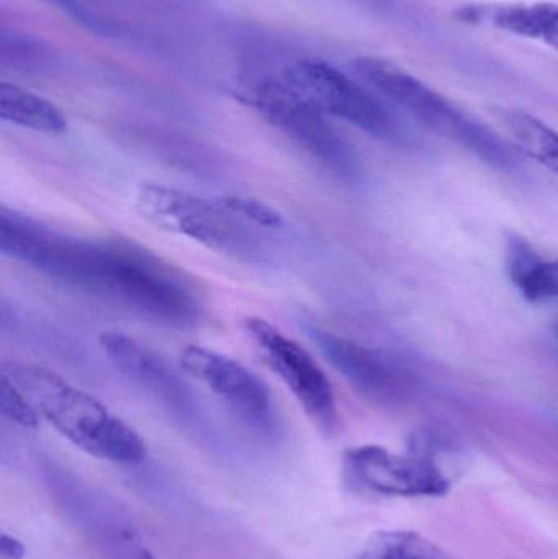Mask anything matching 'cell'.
<instances>
[{
	"mask_svg": "<svg viewBox=\"0 0 558 559\" xmlns=\"http://www.w3.org/2000/svg\"><path fill=\"white\" fill-rule=\"evenodd\" d=\"M0 251L48 278L153 321L190 325L200 318L202 305L186 275L130 242L62 235L2 206Z\"/></svg>",
	"mask_w": 558,
	"mask_h": 559,
	"instance_id": "obj_1",
	"label": "cell"
},
{
	"mask_svg": "<svg viewBox=\"0 0 558 559\" xmlns=\"http://www.w3.org/2000/svg\"><path fill=\"white\" fill-rule=\"evenodd\" d=\"M0 374L22 391L41 419L87 455L118 465H136L146 456V445L133 427L56 371L5 361Z\"/></svg>",
	"mask_w": 558,
	"mask_h": 559,
	"instance_id": "obj_2",
	"label": "cell"
},
{
	"mask_svg": "<svg viewBox=\"0 0 558 559\" xmlns=\"http://www.w3.org/2000/svg\"><path fill=\"white\" fill-rule=\"evenodd\" d=\"M353 69L369 87L376 88L377 94L412 115L423 127L464 147L487 166L501 173L520 167L513 147L497 131L405 69L372 56L357 58Z\"/></svg>",
	"mask_w": 558,
	"mask_h": 559,
	"instance_id": "obj_3",
	"label": "cell"
},
{
	"mask_svg": "<svg viewBox=\"0 0 558 559\" xmlns=\"http://www.w3.org/2000/svg\"><path fill=\"white\" fill-rule=\"evenodd\" d=\"M236 97L331 173L344 179L356 176L359 160L349 141L277 69L242 74Z\"/></svg>",
	"mask_w": 558,
	"mask_h": 559,
	"instance_id": "obj_4",
	"label": "cell"
},
{
	"mask_svg": "<svg viewBox=\"0 0 558 559\" xmlns=\"http://www.w3.org/2000/svg\"><path fill=\"white\" fill-rule=\"evenodd\" d=\"M281 78L328 117L341 118L393 146L418 144L416 134L392 107L334 66L314 58L288 59Z\"/></svg>",
	"mask_w": 558,
	"mask_h": 559,
	"instance_id": "obj_5",
	"label": "cell"
},
{
	"mask_svg": "<svg viewBox=\"0 0 558 559\" xmlns=\"http://www.w3.org/2000/svg\"><path fill=\"white\" fill-rule=\"evenodd\" d=\"M134 209L164 231L200 242L213 251L251 259L254 239L241 219L226 212L218 200H205L173 187L144 183L134 193Z\"/></svg>",
	"mask_w": 558,
	"mask_h": 559,
	"instance_id": "obj_6",
	"label": "cell"
},
{
	"mask_svg": "<svg viewBox=\"0 0 558 559\" xmlns=\"http://www.w3.org/2000/svg\"><path fill=\"white\" fill-rule=\"evenodd\" d=\"M444 447L431 437H422L406 455L379 445L354 447L343 456L344 478L354 489L372 495L439 498L451 489L438 460Z\"/></svg>",
	"mask_w": 558,
	"mask_h": 559,
	"instance_id": "obj_7",
	"label": "cell"
},
{
	"mask_svg": "<svg viewBox=\"0 0 558 559\" xmlns=\"http://www.w3.org/2000/svg\"><path fill=\"white\" fill-rule=\"evenodd\" d=\"M245 329L261 360L290 390L305 414L323 432H333L337 424L336 396L330 378L310 352L265 319L248 318Z\"/></svg>",
	"mask_w": 558,
	"mask_h": 559,
	"instance_id": "obj_8",
	"label": "cell"
},
{
	"mask_svg": "<svg viewBox=\"0 0 558 559\" xmlns=\"http://www.w3.org/2000/svg\"><path fill=\"white\" fill-rule=\"evenodd\" d=\"M179 361L190 377L222 397L249 426L259 430H271L274 427L271 391L245 365L200 345L182 348Z\"/></svg>",
	"mask_w": 558,
	"mask_h": 559,
	"instance_id": "obj_9",
	"label": "cell"
},
{
	"mask_svg": "<svg viewBox=\"0 0 558 559\" xmlns=\"http://www.w3.org/2000/svg\"><path fill=\"white\" fill-rule=\"evenodd\" d=\"M311 337L360 396L382 406L406 396L408 374L389 355L320 329L311 331Z\"/></svg>",
	"mask_w": 558,
	"mask_h": 559,
	"instance_id": "obj_10",
	"label": "cell"
},
{
	"mask_svg": "<svg viewBox=\"0 0 558 559\" xmlns=\"http://www.w3.org/2000/svg\"><path fill=\"white\" fill-rule=\"evenodd\" d=\"M353 2L422 39L426 46L435 48L438 55L444 56L449 62L458 66L462 71H474L477 74H488V72L495 74V72L504 71L501 62L495 61L484 52H478L480 49L471 48L459 39H454V35H449L442 28V23L438 22L418 0H353Z\"/></svg>",
	"mask_w": 558,
	"mask_h": 559,
	"instance_id": "obj_11",
	"label": "cell"
},
{
	"mask_svg": "<svg viewBox=\"0 0 558 559\" xmlns=\"http://www.w3.org/2000/svg\"><path fill=\"white\" fill-rule=\"evenodd\" d=\"M98 345L105 357L121 374L140 384L169 406L186 407L189 388L176 373L169 361L136 338L121 332H104Z\"/></svg>",
	"mask_w": 558,
	"mask_h": 559,
	"instance_id": "obj_12",
	"label": "cell"
},
{
	"mask_svg": "<svg viewBox=\"0 0 558 559\" xmlns=\"http://www.w3.org/2000/svg\"><path fill=\"white\" fill-rule=\"evenodd\" d=\"M72 22L102 38L115 39L143 49H164L163 28L141 19L133 3L124 0H46Z\"/></svg>",
	"mask_w": 558,
	"mask_h": 559,
	"instance_id": "obj_13",
	"label": "cell"
},
{
	"mask_svg": "<svg viewBox=\"0 0 558 559\" xmlns=\"http://www.w3.org/2000/svg\"><path fill=\"white\" fill-rule=\"evenodd\" d=\"M455 19L468 25L536 39L558 52V5L536 3H467L455 10Z\"/></svg>",
	"mask_w": 558,
	"mask_h": 559,
	"instance_id": "obj_14",
	"label": "cell"
},
{
	"mask_svg": "<svg viewBox=\"0 0 558 559\" xmlns=\"http://www.w3.org/2000/svg\"><path fill=\"white\" fill-rule=\"evenodd\" d=\"M504 265L514 288L530 302H547L558 298V259L544 258L526 239H507Z\"/></svg>",
	"mask_w": 558,
	"mask_h": 559,
	"instance_id": "obj_15",
	"label": "cell"
},
{
	"mask_svg": "<svg viewBox=\"0 0 558 559\" xmlns=\"http://www.w3.org/2000/svg\"><path fill=\"white\" fill-rule=\"evenodd\" d=\"M0 117L38 133L61 134L68 130L64 114L52 102L7 82L0 84Z\"/></svg>",
	"mask_w": 558,
	"mask_h": 559,
	"instance_id": "obj_16",
	"label": "cell"
},
{
	"mask_svg": "<svg viewBox=\"0 0 558 559\" xmlns=\"http://www.w3.org/2000/svg\"><path fill=\"white\" fill-rule=\"evenodd\" d=\"M61 56L38 36L20 29L0 28V66L23 75H48L61 69Z\"/></svg>",
	"mask_w": 558,
	"mask_h": 559,
	"instance_id": "obj_17",
	"label": "cell"
},
{
	"mask_svg": "<svg viewBox=\"0 0 558 559\" xmlns=\"http://www.w3.org/2000/svg\"><path fill=\"white\" fill-rule=\"evenodd\" d=\"M498 118L513 143L558 177V131L517 108H501Z\"/></svg>",
	"mask_w": 558,
	"mask_h": 559,
	"instance_id": "obj_18",
	"label": "cell"
},
{
	"mask_svg": "<svg viewBox=\"0 0 558 559\" xmlns=\"http://www.w3.org/2000/svg\"><path fill=\"white\" fill-rule=\"evenodd\" d=\"M357 559H452L438 545L408 531L379 532Z\"/></svg>",
	"mask_w": 558,
	"mask_h": 559,
	"instance_id": "obj_19",
	"label": "cell"
},
{
	"mask_svg": "<svg viewBox=\"0 0 558 559\" xmlns=\"http://www.w3.org/2000/svg\"><path fill=\"white\" fill-rule=\"evenodd\" d=\"M216 200L226 212L231 213L242 223H252V225L268 229L281 228L284 225L281 213L269 206L268 203L259 202V200L239 195L219 197Z\"/></svg>",
	"mask_w": 558,
	"mask_h": 559,
	"instance_id": "obj_20",
	"label": "cell"
},
{
	"mask_svg": "<svg viewBox=\"0 0 558 559\" xmlns=\"http://www.w3.org/2000/svg\"><path fill=\"white\" fill-rule=\"evenodd\" d=\"M0 411L3 417L19 424L23 429H36L41 417L28 403L22 391L0 374Z\"/></svg>",
	"mask_w": 558,
	"mask_h": 559,
	"instance_id": "obj_21",
	"label": "cell"
},
{
	"mask_svg": "<svg viewBox=\"0 0 558 559\" xmlns=\"http://www.w3.org/2000/svg\"><path fill=\"white\" fill-rule=\"evenodd\" d=\"M0 558L2 559H23L25 558V545L13 537V535L2 534L0 537Z\"/></svg>",
	"mask_w": 558,
	"mask_h": 559,
	"instance_id": "obj_22",
	"label": "cell"
},
{
	"mask_svg": "<svg viewBox=\"0 0 558 559\" xmlns=\"http://www.w3.org/2000/svg\"><path fill=\"white\" fill-rule=\"evenodd\" d=\"M117 559H156L150 551L143 550V548H136V550L127 551V554L120 555Z\"/></svg>",
	"mask_w": 558,
	"mask_h": 559,
	"instance_id": "obj_23",
	"label": "cell"
}]
</instances>
